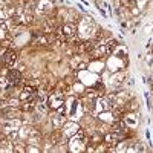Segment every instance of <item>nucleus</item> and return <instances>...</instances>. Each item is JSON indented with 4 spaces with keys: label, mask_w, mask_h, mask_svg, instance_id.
<instances>
[{
    "label": "nucleus",
    "mask_w": 153,
    "mask_h": 153,
    "mask_svg": "<svg viewBox=\"0 0 153 153\" xmlns=\"http://www.w3.org/2000/svg\"><path fill=\"white\" fill-rule=\"evenodd\" d=\"M78 31H80V37L83 38V40L84 38H91L95 34V31H97L94 19L89 17V16H84L81 19V22L78 23Z\"/></svg>",
    "instance_id": "1"
},
{
    "label": "nucleus",
    "mask_w": 153,
    "mask_h": 153,
    "mask_svg": "<svg viewBox=\"0 0 153 153\" xmlns=\"http://www.w3.org/2000/svg\"><path fill=\"white\" fill-rule=\"evenodd\" d=\"M126 78H127V72L126 71H115L112 74V76L107 80V83H109V86L113 89V91H118V89L124 87L123 83L126 81Z\"/></svg>",
    "instance_id": "2"
},
{
    "label": "nucleus",
    "mask_w": 153,
    "mask_h": 153,
    "mask_svg": "<svg viewBox=\"0 0 153 153\" xmlns=\"http://www.w3.org/2000/svg\"><path fill=\"white\" fill-rule=\"evenodd\" d=\"M80 129V126L76 124V123H72V121H66L65 124H63V127H61V133H63V136H65L66 139H69V138H72V136H75L76 135V130Z\"/></svg>",
    "instance_id": "3"
},
{
    "label": "nucleus",
    "mask_w": 153,
    "mask_h": 153,
    "mask_svg": "<svg viewBox=\"0 0 153 153\" xmlns=\"http://www.w3.org/2000/svg\"><path fill=\"white\" fill-rule=\"evenodd\" d=\"M68 147L71 152H83V150H86V141L78 136H72V138H69Z\"/></svg>",
    "instance_id": "4"
},
{
    "label": "nucleus",
    "mask_w": 153,
    "mask_h": 153,
    "mask_svg": "<svg viewBox=\"0 0 153 153\" xmlns=\"http://www.w3.org/2000/svg\"><path fill=\"white\" fill-rule=\"evenodd\" d=\"M54 9V5L51 0H40L35 6V14H40V16H46L49 14L51 11Z\"/></svg>",
    "instance_id": "5"
},
{
    "label": "nucleus",
    "mask_w": 153,
    "mask_h": 153,
    "mask_svg": "<svg viewBox=\"0 0 153 153\" xmlns=\"http://www.w3.org/2000/svg\"><path fill=\"white\" fill-rule=\"evenodd\" d=\"M95 107H97V112H104V110H112V104L110 101L106 98V97H98L95 98Z\"/></svg>",
    "instance_id": "6"
},
{
    "label": "nucleus",
    "mask_w": 153,
    "mask_h": 153,
    "mask_svg": "<svg viewBox=\"0 0 153 153\" xmlns=\"http://www.w3.org/2000/svg\"><path fill=\"white\" fill-rule=\"evenodd\" d=\"M19 138L22 139V141H25V143H26L28 141V138L31 136V132H32V126L31 124H22L20 127H19Z\"/></svg>",
    "instance_id": "7"
},
{
    "label": "nucleus",
    "mask_w": 153,
    "mask_h": 153,
    "mask_svg": "<svg viewBox=\"0 0 153 153\" xmlns=\"http://www.w3.org/2000/svg\"><path fill=\"white\" fill-rule=\"evenodd\" d=\"M61 29V35L65 37V38H71L76 34V28L74 26L72 23H66V25H63V26L60 28Z\"/></svg>",
    "instance_id": "8"
},
{
    "label": "nucleus",
    "mask_w": 153,
    "mask_h": 153,
    "mask_svg": "<svg viewBox=\"0 0 153 153\" xmlns=\"http://www.w3.org/2000/svg\"><path fill=\"white\" fill-rule=\"evenodd\" d=\"M51 123H52V126L55 127V129H61L63 124L66 123V118L61 112H57V113H54V118L51 120Z\"/></svg>",
    "instance_id": "9"
},
{
    "label": "nucleus",
    "mask_w": 153,
    "mask_h": 153,
    "mask_svg": "<svg viewBox=\"0 0 153 153\" xmlns=\"http://www.w3.org/2000/svg\"><path fill=\"white\" fill-rule=\"evenodd\" d=\"M98 118H100V121H104V123H109V124H112V123L115 121V117H113L112 110L100 112V113H98Z\"/></svg>",
    "instance_id": "10"
},
{
    "label": "nucleus",
    "mask_w": 153,
    "mask_h": 153,
    "mask_svg": "<svg viewBox=\"0 0 153 153\" xmlns=\"http://www.w3.org/2000/svg\"><path fill=\"white\" fill-rule=\"evenodd\" d=\"M35 101H34V98H31V100H28V101H23V103L20 104V107H22V110L23 112H28V113H32L34 110H35Z\"/></svg>",
    "instance_id": "11"
},
{
    "label": "nucleus",
    "mask_w": 153,
    "mask_h": 153,
    "mask_svg": "<svg viewBox=\"0 0 153 153\" xmlns=\"http://www.w3.org/2000/svg\"><path fill=\"white\" fill-rule=\"evenodd\" d=\"M127 147H129V141L127 139H120L117 143V146H115V152H118V153L127 152Z\"/></svg>",
    "instance_id": "12"
},
{
    "label": "nucleus",
    "mask_w": 153,
    "mask_h": 153,
    "mask_svg": "<svg viewBox=\"0 0 153 153\" xmlns=\"http://www.w3.org/2000/svg\"><path fill=\"white\" fill-rule=\"evenodd\" d=\"M42 149L40 146H35V144H26V153H40Z\"/></svg>",
    "instance_id": "13"
},
{
    "label": "nucleus",
    "mask_w": 153,
    "mask_h": 153,
    "mask_svg": "<svg viewBox=\"0 0 153 153\" xmlns=\"http://www.w3.org/2000/svg\"><path fill=\"white\" fill-rule=\"evenodd\" d=\"M9 19V14H8V8L3 6V8H0V22H5Z\"/></svg>",
    "instance_id": "14"
},
{
    "label": "nucleus",
    "mask_w": 153,
    "mask_h": 153,
    "mask_svg": "<svg viewBox=\"0 0 153 153\" xmlns=\"http://www.w3.org/2000/svg\"><path fill=\"white\" fill-rule=\"evenodd\" d=\"M147 3H149V0H135V5H136L139 9H144Z\"/></svg>",
    "instance_id": "15"
},
{
    "label": "nucleus",
    "mask_w": 153,
    "mask_h": 153,
    "mask_svg": "<svg viewBox=\"0 0 153 153\" xmlns=\"http://www.w3.org/2000/svg\"><path fill=\"white\" fill-rule=\"evenodd\" d=\"M48 42H49V40H48V37L42 35V37H38V38H37V42H35V43H37V45H48Z\"/></svg>",
    "instance_id": "16"
},
{
    "label": "nucleus",
    "mask_w": 153,
    "mask_h": 153,
    "mask_svg": "<svg viewBox=\"0 0 153 153\" xmlns=\"http://www.w3.org/2000/svg\"><path fill=\"white\" fill-rule=\"evenodd\" d=\"M152 29H153V23L147 25V26H146V34H150V32H152Z\"/></svg>",
    "instance_id": "17"
},
{
    "label": "nucleus",
    "mask_w": 153,
    "mask_h": 153,
    "mask_svg": "<svg viewBox=\"0 0 153 153\" xmlns=\"http://www.w3.org/2000/svg\"><path fill=\"white\" fill-rule=\"evenodd\" d=\"M87 68V65H86V63H81V65H78V66H76V69H78V71H81V69H86Z\"/></svg>",
    "instance_id": "18"
}]
</instances>
